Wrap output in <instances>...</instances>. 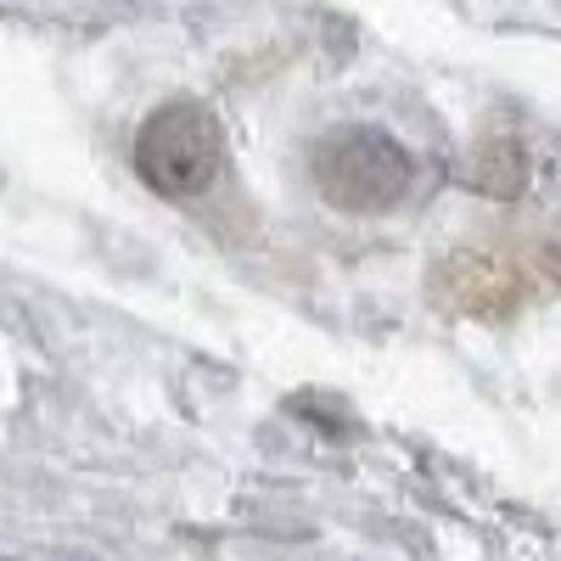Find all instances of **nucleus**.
<instances>
[{
    "label": "nucleus",
    "mask_w": 561,
    "mask_h": 561,
    "mask_svg": "<svg viewBox=\"0 0 561 561\" xmlns=\"http://www.w3.org/2000/svg\"><path fill=\"white\" fill-rule=\"evenodd\" d=\"M314 192L343 214H388L410 197L415 158L377 124H343L325 129L309 152Z\"/></svg>",
    "instance_id": "f257e3e1"
},
{
    "label": "nucleus",
    "mask_w": 561,
    "mask_h": 561,
    "mask_svg": "<svg viewBox=\"0 0 561 561\" xmlns=\"http://www.w3.org/2000/svg\"><path fill=\"white\" fill-rule=\"evenodd\" d=\"M135 174L158 197H203L225 174V129L203 102H169L135 135Z\"/></svg>",
    "instance_id": "f03ea898"
}]
</instances>
